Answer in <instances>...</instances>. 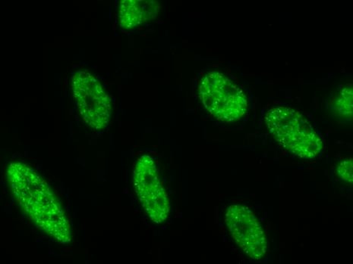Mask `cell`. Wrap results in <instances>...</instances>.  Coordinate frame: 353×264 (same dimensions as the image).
Returning <instances> with one entry per match:
<instances>
[{"label": "cell", "mask_w": 353, "mask_h": 264, "mask_svg": "<svg viewBox=\"0 0 353 264\" xmlns=\"http://www.w3.org/2000/svg\"><path fill=\"white\" fill-rule=\"evenodd\" d=\"M352 87H344L334 103V109L336 114L342 118H352Z\"/></svg>", "instance_id": "cell-8"}, {"label": "cell", "mask_w": 353, "mask_h": 264, "mask_svg": "<svg viewBox=\"0 0 353 264\" xmlns=\"http://www.w3.org/2000/svg\"><path fill=\"white\" fill-rule=\"evenodd\" d=\"M336 173L338 177L341 179L343 182L349 184H352V158L350 157L345 158L337 165Z\"/></svg>", "instance_id": "cell-9"}, {"label": "cell", "mask_w": 353, "mask_h": 264, "mask_svg": "<svg viewBox=\"0 0 353 264\" xmlns=\"http://www.w3.org/2000/svg\"><path fill=\"white\" fill-rule=\"evenodd\" d=\"M265 122L279 145L300 160H316L324 153V139L301 111L276 105L266 111Z\"/></svg>", "instance_id": "cell-2"}, {"label": "cell", "mask_w": 353, "mask_h": 264, "mask_svg": "<svg viewBox=\"0 0 353 264\" xmlns=\"http://www.w3.org/2000/svg\"><path fill=\"white\" fill-rule=\"evenodd\" d=\"M72 91L80 116L95 131H103L110 120L111 100L101 82L93 74L81 70L71 78Z\"/></svg>", "instance_id": "cell-5"}, {"label": "cell", "mask_w": 353, "mask_h": 264, "mask_svg": "<svg viewBox=\"0 0 353 264\" xmlns=\"http://www.w3.org/2000/svg\"><path fill=\"white\" fill-rule=\"evenodd\" d=\"M157 1L123 0L118 6L119 24L124 29H133L153 20L159 13Z\"/></svg>", "instance_id": "cell-7"}, {"label": "cell", "mask_w": 353, "mask_h": 264, "mask_svg": "<svg viewBox=\"0 0 353 264\" xmlns=\"http://www.w3.org/2000/svg\"><path fill=\"white\" fill-rule=\"evenodd\" d=\"M133 183L135 193L150 220L156 224L166 221L170 213L169 196L152 155L144 154L138 158L134 166Z\"/></svg>", "instance_id": "cell-4"}, {"label": "cell", "mask_w": 353, "mask_h": 264, "mask_svg": "<svg viewBox=\"0 0 353 264\" xmlns=\"http://www.w3.org/2000/svg\"><path fill=\"white\" fill-rule=\"evenodd\" d=\"M198 92L205 109L223 122H237L249 107L243 90L219 72L206 74L200 81Z\"/></svg>", "instance_id": "cell-3"}, {"label": "cell", "mask_w": 353, "mask_h": 264, "mask_svg": "<svg viewBox=\"0 0 353 264\" xmlns=\"http://www.w3.org/2000/svg\"><path fill=\"white\" fill-rule=\"evenodd\" d=\"M225 223L236 245L254 261L265 258L268 241L256 216L249 208L235 204L225 214Z\"/></svg>", "instance_id": "cell-6"}, {"label": "cell", "mask_w": 353, "mask_h": 264, "mask_svg": "<svg viewBox=\"0 0 353 264\" xmlns=\"http://www.w3.org/2000/svg\"><path fill=\"white\" fill-rule=\"evenodd\" d=\"M7 179L14 199L37 228L57 243L70 244V221L46 180L20 162L9 164Z\"/></svg>", "instance_id": "cell-1"}]
</instances>
